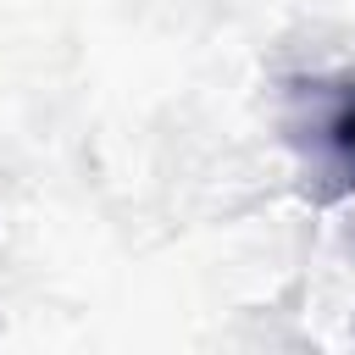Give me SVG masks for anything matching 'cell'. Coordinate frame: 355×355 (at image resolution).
Returning a JSON list of instances; mask_svg holds the SVG:
<instances>
[{"label":"cell","mask_w":355,"mask_h":355,"mask_svg":"<svg viewBox=\"0 0 355 355\" xmlns=\"http://www.w3.org/2000/svg\"><path fill=\"white\" fill-rule=\"evenodd\" d=\"M327 133H333V144L355 161V89L338 100V111H333V122H327Z\"/></svg>","instance_id":"cell-1"}]
</instances>
